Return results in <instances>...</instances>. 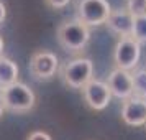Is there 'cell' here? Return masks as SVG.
Segmentation results:
<instances>
[{
    "mask_svg": "<svg viewBox=\"0 0 146 140\" xmlns=\"http://www.w3.org/2000/svg\"><path fill=\"white\" fill-rule=\"evenodd\" d=\"M18 74H20V68L13 60L7 56H0V89H5L18 82Z\"/></svg>",
    "mask_w": 146,
    "mask_h": 140,
    "instance_id": "8fae6325",
    "label": "cell"
},
{
    "mask_svg": "<svg viewBox=\"0 0 146 140\" xmlns=\"http://www.w3.org/2000/svg\"><path fill=\"white\" fill-rule=\"evenodd\" d=\"M133 23L135 18L126 8H118V10H112V13L107 20V25L113 33H117L120 38L125 36H131L133 33Z\"/></svg>",
    "mask_w": 146,
    "mask_h": 140,
    "instance_id": "30bf717a",
    "label": "cell"
},
{
    "mask_svg": "<svg viewBox=\"0 0 146 140\" xmlns=\"http://www.w3.org/2000/svg\"><path fill=\"white\" fill-rule=\"evenodd\" d=\"M126 10L131 13L133 18L146 15V0H126Z\"/></svg>",
    "mask_w": 146,
    "mask_h": 140,
    "instance_id": "5bb4252c",
    "label": "cell"
},
{
    "mask_svg": "<svg viewBox=\"0 0 146 140\" xmlns=\"http://www.w3.org/2000/svg\"><path fill=\"white\" fill-rule=\"evenodd\" d=\"M94 64L89 58H76L67 61L61 68V79L72 89H82L90 79H94Z\"/></svg>",
    "mask_w": 146,
    "mask_h": 140,
    "instance_id": "3957f363",
    "label": "cell"
},
{
    "mask_svg": "<svg viewBox=\"0 0 146 140\" xmlns=\"http://www.w3.org/2000/svg\"><path fill=\"white\" fill-rule=\"evenodd\" d=\"M58 68H59L58 56L46 50L35 51L30 58V73L35 79H51L58 73Z\"/></svg>",
    "mask_w": 146,
    "mask_h": 140,
    "instance_id": "8992f818",
    "label": "cell"
},
{
    "mask_svg": "<svg viewBox=\"0 0 146 140\" xmlns=\"http://www.w3.org/2000/svg\"><path fill=\"white\" fill-rule=\"evenodd\" d=\"M27 140H53V139H51V135L48 132H44V130H33V132L27 137Z\"/></svg>",
    "mask_w": 146,
    "mask_h": 140,
    "instance_id": "9a60e30c",
    "label": "cell"
},
{
    "mask_svg": "<svg viewBox=\"0 0 146 140\" xmlns=\"http://www.w3.org/2000/svg\"><path fill=\"white\" fill-rule=\"evenodd\" d=\"M69 2H71V0H44V3H46L48 7L54 8V10H61V8L67 7Z\"/></svg>",
    "mask_w": 146,
    "mask_h": 140,
    "instance_id": "2e32d148",
    "label": "cell"
},
{
    "mask_svg": "<svg viewBox=\"0 0 146 140\" xmlns=\"http://www.w3.org/2000/svg\"><path fill=\"white\" fill-rule=\"evenodd\" d=\"M121 120L130 127H141L146 124V99L130 97L123 100Z\"/></svg>",
    "mask_w": 146,
    "mask_h": 140,
    "instance_id": "9c48e42d",
    "label": "cell"
},
{
    "mask_svg": "<svg viewBox=\"0 0 146 140\" xmlns=\"http://www.w3.org/2000/svg\"><path fill=\"white\" fill-rule=\"evenodd\" d=\"M0 91L3 96L5 111H10L13 114H27L36 104V96H35L33 89L20 81Z\"/></svg>",
    "mask_w": 146,
    "mask_h": 140,
    "instance_id": "7a4b0ae2",
    "label": "cell"
},
{
    "mask_svg": "<svg viewBox=\"0 0 146 140\" xmlns=\"http://www.w3.org/2000/svg\"><path fill=\"white\" fill-rule=\"evenodd\" d=\"M80 91H82V99L86 106L92 111H104L112 99L107 82L99 79H90Z\"/></svg>",
    "mask_w": 146,
    "mask_h": 140,
    "instance_id": "52a82bcc",
    "label": "cell"
},
{
    "mask_svg": "<svg viewBox=\"0 0 146 140\" xmlns=\"http://www.w3.org/2000/svg\"><path fill=\"white\" fill-rule=\"evenodd\" d=\"M5 112V104H3V96H2V91H0V119Z\"/></svg>",
    "mask_w": 146,
    "mask_h": 140,
    "instance_id": "ac0fdd59",
    "label": "cell"
},
{
    "mask_svg": "<svg viewBox=\"0 0 146 140\" xmlns=\"http://www.w3.org/2000/svg\"><path fill=\"white\" fill-rule=\"evenodd\" d=\"M131 38L133 40H136L139 45H141V43H146V15L145 17H138V18H135Z\"/></svg>",
    "mask_w": 146,
    "mask_h": 140,
    "instance_id": "4fadbf2b",
    "label": "cell"
},
{
    "mask_svg": "<svg viewBox=\"0 0 146 140\" xmlns=\"http://www.w3.org/2000/svg\"><path fill=\"white\" fill-rule=\"evenodd\" d=\"M76 10H77V20L86 27H100L107 23L112 13L108 0H79Z\"/></svg>",
    "mask_w": 146,
    "mask_h": 140,
    "instance_id": "277c9868",
    "label": "cell"
},
{
    "mask_svg": "<svg viewBox=\"0 0 146 140\" xmlns=\"http://www.w3.org/2000/svg\"><path fill=\"white\" fill-rule=\"evenodd\" d=\"M145 129H146V124H145Z\"/></svg>",
    "mask_w": 146,
    "mask_h": 140,
    "instance_id": "ffe728a7",
    "label": "cell"
},
{
    "mask_svg": "<svg viewBox=\"0 0 146 140\" xmlns=\"http://www.w3.org/2000/svg\"><path fill=\"white\" fill-rule=\"evenodd\" d=\"M3 40H2V36H0V56H3Z\"/></svg>",
    "mask_w": 146,
    "mask_h": 140,
    "instance_id": "d6986e66",
    "label": "cell"
},
{
    "mask_svg": "<svg viewBox=\"0 0 146 140\" xmlns=\"http://www.w3.org/2000/svg\"><path fill=\"white\" fill-rule=\"evenodd\" d=\"M133 79V96L139 99H146V68L136 69L131 73Z\"/></svg>",
    "mask_w": 146,
    "mask_h": 140,
    "instance_id": "7c38bea8",
    "label": "cell"
},
{
    "mask_svg": "<svg viewBox=\"0 0 146 140\" xmlns=\"http://www.w3.org/2000/svg\"><path fill=\"white\" fill-rule=\"evenodd\" d=\"M107 86H108V91L112 96L121 100L133 97V79L130 71H123V69L115 68L107 79Z\"/></svg>",
    "mask_w": 146,
    "mask_h": 140,
    "instance_id": "ba28073f",
    "label": "cell"
},
{
    "mask_svg": "<svg viewBox=\"0 0 146 140\" xmlns=\"http://www.w3.org/2000/svg\"><path fill=\"white\" fill-rule=\"evenodd\" d=\"M141 56V45L131 36L120 38L113 50V61L118 69L123 71H131L136 68Z\"/></svg>",
    "mask_w": 146,
    "mask_h": 140,
    "instance_id": "5b68a950",
    "label": "cell"
},
{
    "mask_svg": "<svg viewBox=\"0 0 146 140\" xmlns=\"http://www.w3.org/2000/svg\"><path fill=\"white\" fill-rule=\"evenodd\" d=\"M56 38L64 51L77 54L86 50L87 43L90 40V30L76 18L61 23L56 31Z\"/></svg>",
    "mask_w": 146,
    "mask_h": 140,
    "instance_id": "6da1fadb",
    "label": "cell"
},
{
    "mask_svg": "<svg viewBox=\"0 0 146 140\" xmlns=\"http://www.w3.org/2000/svg\"><path fill=\"white\" fill-rule=\"evenodd\" d=\"M5 17H7V8H5V5H3V3L0 2V25L3 23Z\"/></svg>",
    "mask_w": 146,
    "mask_h": 140,
    "instance_id": "e0dca14e",
    "label": "cell"
}]
</instances>
